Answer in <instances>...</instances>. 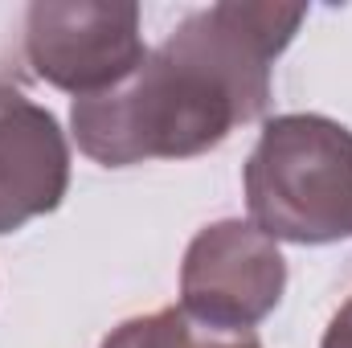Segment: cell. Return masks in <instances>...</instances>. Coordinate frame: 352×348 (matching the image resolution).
I'll return each instance as SVG.
<instances>
[{
    "label": "cell",
    "mask_w": 352,
    "mask_h": 348,
    "mask_svg": "<svg viewBox=\"0 0 352 348\" xmlns=\"http://www.w3.org/2000/svg\"><path fill=\"white\" fill-rule=\"evenodd\" d=\"M299 4H213L188 12L119 87L74 98L78 148L107 168L217 148L270 102V62L303 25Z\"/></svg>",
    "instance_id": "6da1fadb"
},
{
    "label": "cell",
    "mask_w": 352,
    "mask_h": 348,
    "mask_svg": "<svg viewBox=\"0 0 352 348\" xmlns=\"http://www.w3.org/2000/svg\"><path fill=\"white\" fill-rule=\"evenodd\" d=\"M246 209L274 242L352 238V131L324 115L270 119L246 160Z\"/></svg>",
    "instance_id": "7a4b0ae2"
},
{
    "label": "cell",
    "mask_w": 352,
    "mask_h": 348,
    "mask_svg": "<svg viewBox=\"0 0 352 348\" xmlns=\"http://www.w3.org/2000/svg\"><path fill=\"white\" fill-rule=\"evenodd\" d=\"M25 58L50 87L78 98L102 94L148 58L140 8L115 0H37L25 12Z\"/></svg>",
    "instance_id": "3957f363"
},
{
    "label": "cell",
    "mask_w": 352,
    "mask_h": 348,
    "mask_svg": "<svg viewBox=\"0 0 352 348\" xmlns=\"http://www.w3.org/2000/svg\"><path fill=\"white\" fill-rule=\"evenodd\" d=\"M287 287V262L274 238L250 221L205 226L180 266V312L205 332H246L266 320Z\"/></svg>",
    "instance_id": "277c9868"
},
{
    "label": "cell",
    "mask_w": 352,
    "mask_h": 348,
    "mask_svg": "<svg viewBox=\"0 0 352 348\" xmlns=\"http://www.w3.org/2000/svg\"><path fill=\"white\" fill-rule=\"evenodd\" d=\"M70 184V144L58 119L0 87V234L54 213Z\"/></svg>",
    "instance_id": "5b68a950"
},
{
    "label": "cell",
    "mask_w": 352,
    "mask_h": 348,
    "mask_svg": "<svg viewBox=\"0 0 352 348\" xmlns=\"http://www.w3.org/2000/svg\"><path fill=\"white\" fill-rule=\"evenodd\" d=\"M102 348H201V336H197V328L184 312L164 307V312L119 324L102 340Z\"/></svg>",
    "instance_id": "8992f818"
},
{
    "label": "cell",
    "mask_w": 352,
    "mask_h": 348,
    "mask_svg": "<svg viewBox=\"0 0 352 348\" xmlns=\"http://www.w3.org/2000/svg\"><path fill=\"white\" fill-rule=\"evenodd\" d=\"M320 348H352V299L332 316L328 332H324V345Z\"/></svg>",
    "instance_id": "52a82bcc"
},
{
    "label": "cell",
    "mask_w": 352,
    "mask_h": 348,
    "mask_svg": "<svg viewBox=\"0 0 352 348\" xmlns=\"http://www.w3.org/2000/svg\"><path fill=\"white\" fill-rule=\"evenodd\" d=\"M201 348H263L258 340H250L246 332H209Z\"/></svg>",
    "instance_id": "ba28073f"
}]
</instances>
